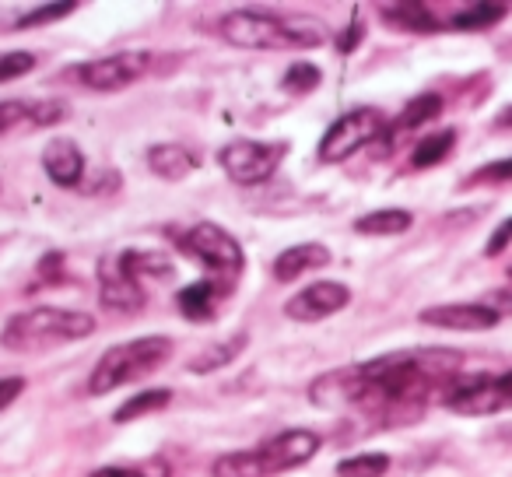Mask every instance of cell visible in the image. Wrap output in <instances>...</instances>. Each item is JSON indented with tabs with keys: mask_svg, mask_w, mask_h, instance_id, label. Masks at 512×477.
Here are the masks:
<instances>
[{
	"mask_svg": "<svg viewBox=\"0 0 512 477\" xmlns=\"http://www.w3.org/2000/svg\"><path fill=\"white\" fill-rule=\"evenodd\" d=\"M463 365L460 351L432 348V351H390L372 362H362L369 379L362 407L376 411H418L428 400V390L449 379Z\"/></svg>",
	"mask_w": 512,
	"mask_h": 477,
	"instance_id": "6da1fadb",
	"label": "cell"
},
{
	"mask_svg": "<svg viewBox=\"0 0 512 477\" xmlns=\"http://www.w3.org/2000/svg\"><path fill=\"white\" fill-rule=\"evenodd\" d=\"M95 334V320L78 309H57V306H39L29 313H18L4 323L0 330V344L15 355H43V351H57L64 344L88 341Z\"/></svg>",
	"mask_w": 512,
	"mask_h": 477,
	"instance_id": "7a4b0ae2",
	"label": "cell"
},
{
	"mask_svg": "<svg viewBox=\"0 0 512 477\" xmlns=\"http://www.w3.org/2000/svg\"><path fill=\"white\" fill-rule=\"evenodd\" d=\"M221 39L239 50H316L327 32L309 18H281L267 11H232L218 22Z\"/></svg>",
	"mask_w": 512,
	"mask_h": 477,
	"instance_id": "3957f363",
	"label": "cell"
},
{
	"mask_svg": "<svg viewBox=\"0 0 512 477\" xmlns=\"http://www.w3.org/2000/svg\"><path fill=\"white\" fill-rule=\"evenodd\" d=\"M320 435L306 432V428H288L271 439H264L253 449H235L214 460V477H278L285 470H295L309 463L320 453Z\"/></svg>",
	"mask_w": 512,
	"mask_h": 477,
	"instance_id": "277c9868",
	"label": "cell"
},
{
	"mask_svg": "<svg viewBox=\"0 0 512 477\" xmlns=\"http://www.w3.org/2000/svg\"><path fill=\"white\" fill-rule=\"evenodd\" d=\"M169 358H172V341L162 334L113 344L109 351H102L99 365L88 376V393L92 397H106V393L120 390L127 383H141V379L155 376Z\"/></svg>",
	"mask_w": 512,
	"mask_h": 477,
	"instance_id": "5b68a950",
	"label": "cell"
},
{
	"mask_svg": "<svg viewBox=\"0 0 512 477\" xmlns=\"http://www.w3.org/2000/svg\"><path fill=\"white\" fill-rule=\"evenodd\" d=\"M179 250L197 260V264H204L207 274H211L207 281H214L225 295L239 281L242 267H246V257H242V246L235 243V235H228L214 221H200L190 232L179 235Z\"/></svg>",
	"mask_w": 512,
	"mask_h": 477,
	"instance_id": "8992f818",
	"label": "cell"
},
{
	"mask_svg": "<svg viewBox=\"0 0 512 477\" xmlns=\"http://www.w3.org/2000/svg\"><path fill=\"white\" fill-rule=\"evenodd\" d=\"M285 144H267V141H232L221 148V169L232 183L239 186H260L278 172L281 158H285Z\"/></svg>",
	"mask_w": 512,
	"mask_h": 477,
	"instance_id": "52a82bcc",
	"label": "cell"
},
{
	"mask_svg": "<svg viewBox=\"0 0 512 477\" xmlns=\"http://www.w3.org/2000/svg\"><path fill=\"white\" fill-rule=\"evenodd\" d=\"M379 130H383V113L379 109H351V113H344L341 120H334L327 127V134L320 141V158L323 162H344L355 151H362L365 144L376 141Z\"/></svg>",
	"mask_w": 512,
	"mask_h": 477,
	"instance_id": "ba28073f",
	"label": "cell"
},
{
	"mask_svg": "<svg viewBox=\"0 0 512 477\" xmlns=\"http://www.w3.org/2000/svg\"><path fill=\"white\" fill-rule=\"evenodd\" d=\"M446 407L456 414H498L512 407V372L505 376H477V379H460V383L449 386Z\"/></svg>",
	"mask_w": 512,
	"mask_h": 477,
	"instance_id": "9c48e42d",
	"label": "cell"
},
{
	"mask_svg": "<svg viewBox=\"0 0 512 477\" xmlns=\"http://www.w3.org/2000/svg\"><path fill=\"white\" fill-rule=\"evenodd\" d=\"M151 57L141 50H120V53H109V57L99 60H88V64L74 67L78 81L88 88V92H123L130 88L134 81H141L148 74Z\"/></svg>",
	"mask_w": 512,
	"mask_h": 477,
	"instance_id": "30bf717a",
	"label": "cell"
},
{
	"mask_svg": "<svg viewBox=\"0 0 512 477\" xmlns=\"http://www.w3.org/2000/svg\"><path fill=\"white\" fill-rule=\"evenodd\" d=\"M99 299L109 313H141L148 295H144V281L123 264V257H106L99 264Z\"/></svg>",
	"mask_w": 512,
	"mask_h": 477,
	"instance_id": "8fae6325",
	"label": "cell"
},
{
	"mask_svg": "<svg viewBox=\"0 0 512 477\" xmlns=\"http://www.w3.org/2000/svg\"><path fill=\"white\" fill-rule=\"evenodd\" d=\"M369 379H365L362 365H348V369L323 372L313 386H309V400L323 411H341V407H362Z\"/></svg>",
	"mask_w": 512,
	"mask_h": 477,
	"instance_id": "7c38bea8",
	"label": "cell"
},
{
	"mask_svg": "<svg viewBox=\"0 0 512 477\" xmlns=\"http://www.w3.org/2000/svg\"><path fill=\"white\" fill-rule=\"evenodd\" d=\"M351 302V288L341 281H316V285L302 288L299 295L285 302V316L295 323H320L327 316L341 313Z\"/></svg>",
	"mask_w": 512,
	"mask_h": 477,
	"instance_id": "4fadbf2b",
	"label": "cell"
},
{
	"mask_svg": "<svg viewBox=\"0 0 512 477\" xmlns=\"http://www.w3.org/2000/svg\"><path fill=\"white\" fill-rule=\"evenodd\" d=\"M418 320L425 327L439 330H460V334H477V330H491L502 313H498L491 302H453V306H432L421 309Z\"/></svg>",
	"mask_w": 512,
	"mask_h": 477,
	"instance_id": "5bb4252c",
	"label": "cell"
},
{
	"mask_svg": "<svg viewBox=\"0 0 512 477\" xmlns=\"http://www.w3.org/2000/svg\"><path fill=\"white\" fill-rule=\"evenodd\" d=\"M67 120V106L53 99H8L0 102V134H11V130L22 127H53V123Z\"/></svg>",
	"mask_w": 512,
	"mask_h": 477,
	"instance_id": "9a60e30c",
	"label": "cell"
},
{
	"mask_svg": "<svg viewBox=\"0 0 512 477\" xmlns=\"http://www.w3.org/2000/svg\"><path fill=\"white\" fill-rule=\"evenodd\" d=\"M43 169L57 186H78L85 176V151L71 137H53L43 148Z\"/></svg>",
	"mask_w": 512,
	"mask_h": 477,
	"instance_id": "2e32d148",
	"label": "cell"
},
{
	"mask_svg": "<svg viewBox=\"0 0 512 477\" xmlns=\"http://www.w3.org/2000/svg\"><path fill=\"white\" fill-rule=\"evenodd\" d=\"M330 264V250L323 243H299L288 246L278 260H274V278L278 281H295L306 271H320Z\"/></svg>",
	"mask_w": 512,
	"mask_h": 477,
	"instance_id": "e0dca14e",
	"label": "cell"
},
{
	"mask_svg": "<svg viewBox=\"0 0 512 477\" xmlns=\"http://www.w3.org/2000/svg\"><path fill=\"white\" fill-rule=\"evenodd\" d=\"M225 299V292H221L214 281H193V285H186L183 292L176 295V306H179V313L186 316V320H193V323H204V320H211L214 313H218V302Z\"/></svg>",
	"mask_w": 512,
	"mask_h": 477,
	"instance_id": "ac0fdd59",
	"label": "cell"
},
{
	"mask_svg": "<svg viewBox=\"0 0 512 477\" xmlns=\"http://www.w3.org/2000/svg\"><path fill=\"white\" fill-rule=\"evenodd\" d=\"M148 169L165 183H179L197 169V158L183 144H155V148H148Z\"/></svg>",
	"mask_w": 512,
	"mask_h": 477,
	"instance_id": "d6986e66",
	"label": "cell"
},
{
	"mask_svg": "<svg viewBox=\"0 0 512 477\" xmlns=\"http://www.w3.org/2000/svg\"><path fill=\"white\" fill-rule=\"evenodd\" d=\"M379 15L386 18V25H397V29H407V32H435L439 29V18H435L432 8L425 4H414V0H400V4H383Z\"/></svg>",
	"mask_w": 512,
	"mask_h": 477,
	"instance_id": "ffe728a7",
	"label": "cell"
},
{
	"mask_svg": "<svg viewBox=\"0 0 512 477\" xmlns=\"http://www.w3.org/2000/svg\"><path fill=\"white\" fill-rule=\"evenodd\" d=\"M414 225L411 211L404 207H383V211H372V214H362L355 221V232L362 235H400Z\"/></svg>",
	"mask_w": 512,
	"mask_h": 477,
	"instance_id": "44dd1931",
	"label": "cell"
},
{
	"mask_svg": "<svg viewBox=\"0 0 512 477\" xmlns=\"http://www.w3.org/2000/svg\"><path fill=\"white\" fill-rule=\"evenodd\" d=\"M439 116H442V95H435V92L414 95V99L404 106V113L397 116L393 130H397V134H404V130H418V127H425V123L439 120Z\"/></svg>",
	"mask_w": 512,
	"mask_h": 477,
	"instance_id": "7402d4cb",
	"label": "cell"
},
{
	"mask_svg": "<svg viewBox=\"0 0 512 477\" xmlns=\"http://www.w3.org/2000/svg\"><path fill=\"white\" fill-rule=\"evenodd\" d=\"M169 404H172V390H144V393H137V397H130L127 404L113 414V421L116 425H130V421L162 411V407H169Z\"/></svg>",
	"mask_w": 512,
	"mask_h": 477,
	"instance_id": "603a6c76",
	"label": "cell"
},
{
	"mask_svg": "<svg viewBox=\"0 0 512 477\" xmlns=\"http://www.w3.org/2000/svg\"><path fill=\"white\" fill-rule=\"evenodd\" d=\"M505 15H509V8H505V4H470V8L456 11L449 25H453V29H460V32H481V29L498 25Z\"/></svg>",
	"mask_w": 512,
	"mask_h": 477,
	"instance_id": "cb8c5ba5",
	"label": "cell"
},
{
	"mask_svg": "<svg viewBox=\"0 0 512 477\" xmlns=\"http://www.w3.org/2000/svg\"><path fill=\"white\" fill-rule=\"evenodd\" d=\"M453 148H456V130H439V134H428L425 141L411 151V169H432V165H439Z\"/></svg>",
	"mask_w": 512,
	"mask_h": 477,
	"instance_id": "d4e9b609",
	"label": "cell"
},
{
	"mask_svg": "<svg viewBox=\"0 0 512 477\" xmlns=\"http://www.w3.org/2000/svg\"><path fill=\"white\" fill-rule=\"evenodd\" d=\"M390 474V456L386 453H358L351 460L337 463V477H386Z\"/></svg>",
	"mask_w": 512,
	"mask_h": 477,
	"instance_id": "484cf974",
	"label": "cell"
},
{
	"mask_svg": "<svg viewBox=\"0 0 512 477\" xmlns=\"http://www.w3.org/2000/svg\"><path fill=\"white\" fill-rule=\"evenodd\" d=\"M242 344H246V334H235L232 341L214 344V348H207L204 355L197 358V362H190V372H214V369H221V365H228L235 355H239Z\"/></svg>",
	"mask_w": 512,
	"mask_h": 477,
	"instance_id": "4316f807",
	"label": "cell"
},
{
	"mask_svg": "<svg viewBox=\"0 0 512 477\" xmlns=\"http://www.w3.org/2000/svg\"><path fill=\"white\" fill-rule=\"evenodd\" d=\"M120 257H123V264H127L141 281H144V274H151V278H169V271H172L169 257H162V253L127 250V253H120Z\"/></svg>",
	"mask_w": 512,
	"mask_h": 477,
	"instance_id": "83f0119b",
	"label": "cell"
},
{
	"mask_svg": "<svg viewBox=\"0 0 512 477\" xmlns=\"http://www.w3.org/2000/svg\"><path fill=\"white\" fill-rule=\"evenodd\" d=\"M92 477H172V467L165 460L123 463V467H99Z\"/></svg>",
	"mask_w": 512,
	"mask_h": 477,
	"instance_id": "f1b7e54d",
	"label": "cell"
},
{
	"mask_svg": "<svg viewBox=\"0 0 512 477\" xmlns=\"http://www.w3.org/2000/svg\"><path fill=\"white\" fill-rule=\"evenodd\" d=\"M316 85H320V67H313V64H292L285 81H281V88L292 95H306V92H313Z\"/></svg>",
	"mask_w": 512,
	"mask_h": 477,
	"instance_id": "f546056e",
	"label": "cell"
},
{
	"mask_svg": "<svg viewBox=\"0 0 512 477\" xmlns=\"http://www.w3.org/2000/svg\"><path fill=\"white\" fill-rule=\"evenodd\" d=\"M74 8H78L74 0H60V4H46V8H36V11H29V15H25V18H18L15 29H36V25H50V22H57V18H67Z\"/></svg>",
	"mask_w": 512,
	"mask_h": 477,
	"instance_id": "4dcf8cb0",
	"label": "cell"
},
{
	"mask_svg": "<svg viewBox=\"0 0 512 477\" xmlns=\"http://www.w3.org/2000/svg\"><path fill=\"white\" fill-rule=\"evenodd\" d=\"M32 67H36V57H32V53H25V50L0 53V85L22 78V74H29Z\"/></svg>",
	"mask_w": 512,
	"mask_h": 477,
	"instance_id": "1f68e13d",
	"label": "cell"
},
{
	"mask_svg": "<svg viewBox=\"0 0 512 477\" xmlns=\"http://www.w3.org/2000/svg\"><path fill=\"white\" fill-rule=\"evenodd\" d=\"M502 179H512V158H502V162H495V165H484V169H477L467 183H502Z\"/></svg>",
	"mask_w": 512,
	"mask_h": 477,
	"instance_id": "d6a6232c",
	"label": "cell"
},
{
	"mask_svg": "<svg viewBox=\"0 0 512 477\" xmlns=\"http://www.w3.org/2000/svg\"><path fill=\"white\" fill-rule=\"evenodd\" d=\"M509 243H512V218H505L502 225L491 232V239H488V246H484V253L488 257H498V253H505L509 250Z\"/></svg>",
	"mask_w": 512,
	"mask_h": 477,
	"instance_id": "836d02e7",
	"label": "cell"
},
{
	"mask_svg": "<svg viewBox=\"0 0 512 477\" xmlns=\"http://www.w3.org/2000/svg\"><path fill=\"white\" fill-rule=\"evenodd\" d=\"M22 390H25V379L22 376L0 379V411H8V407L15 404L18 397H22Z\"/></svg>",
	"mask_w": 512,
	"mask_h": 477,
	"instance_id": "e575fe53",
	"label": "cell"
},
{
	"mask_svg": "<svg viewBox=\"0 0 512 477\" xmlns=\"http://www.w3.org/2000/svg\"><path fill=\"white\" fill-rule=\"evenodd\" d=\"M358 36H362V25H351V32H348V36H341V43H337V50H341V53H351V50H355V43H358Z\"/></svg>",
	"mask_w": 512,
	"mask_h": 477,
	"instance_id": "d590c367",
	"label": "cell"
},
{
	"mask_svg": "<svg viewBox=\"0 0 512 477\" xmlns=\"http://www.w3.org/2000/svg\"><path fill=\"white\" fill-rule=\"evenodd\" d=\"M495 127L502 130V127H512V106H505L502 113L495 116Z\"/></svg>",
	"mask_w": 512,
	"mask_h": 477,
	"instance_id": "8d00e7d4",
	"label": "cell"
}]
</instances>
